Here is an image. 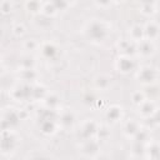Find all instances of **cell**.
<instances>
[{"label":"cell","mask_w":160,"mask_h":160,"mask_svg":"<svg viewBox=\"0 0 160 160\" xmlns=\"http://www.w3.org/2000/svg\"><path fill=\"white\" fill-rule=\"evenodd\" d=\"M86 36L94 41V42H101L106 39L108 36V28L102 21L99 20H94L88 24L86 29H85Z\"/></svg>","instance_id":"1"},{"label":"cell","mask_w":160,"mask_h":160,"mask_svg":"<svg viewBox=\"0 0 160 160\" xmlns=\"http://www.w3.org/2000/svg\"><path fill=\"white\" fill-rule=\"evenodd\" d=\"M116 68L119 69V71H121V72H124V74L130 72V71L134 69L132 59L129 58L128 55H124V56L119 58L118 61H116Z\"/></svg>","instance_id":"2"},{"label":"cell","mask_w":160,"mask_h":160,"mask_svg":"<svg viewBox=\"0 0 160 160\" xmlns=\"http://www.w3.org/2000/svg\"><path fill=\"white\" fill-rule=\"evenodd\" d=\"M138 78H139L141 81H144V82H151V81H154V79L156 78V72H155V70L151 69V68H144V69H141V70L139 71Z\"/></svg>","instance_id":"3"},{"label":"cell","mask_w":160,"mask_h":160,"mask_svg":"<svg viewBox=\"0 0 160 160\" xmlns=\"http://www.w3.org/2000/svg\"><path fill=\"white\" fill-rule=\"evenodd\" d=\"M155 50V46L152 44L151 40H140V44H139V52L144 56H149L150 54H152Z\"/></svg>","instance_id":"4"},{"label":"cell","mask_w":160,"mask_h":160,"mask_svg":"<svg viewBox=\"0 0 160 160\" xmlns=\"http://www.w3.org/2000/svg\"><path fill=\"white\" fill-rule=\"evenodd\" d=\"M129 35H130V39H131L132 41H140V40H142L144 30H142V28H141L140 25H135V26L131 28Z\"/></svg>","instance_id":"5"},{"label":"cell","mask_w":160,"mask_h":160,"mask_svg":"<svg viewBox=\"0 0 160 160\" xmlns=\"http://www.w3.org/2000/svg\"><path fill=\"white\" fill-rule=\"evenodd\" d=\"M121 115H122V111H121V109H120L119 106H111V108L108 110V112H106V116H108L111 121H118V120L121 118Z\"/></svg>","instance_id":"6"},{"label":"cell","mask_w":160,"mask_h":160,"mask_svg":"<svg viewBox=\"0 0 160 160\" xmlns=\"http://www.w3.org/2000/svg\"><path fill=\"white\" fill-rule=\"evenodd\" d=\"M124 129H125V134H126L128 136H134V135H136V134L139 132V130H140L138 122H135V121H132V120L128 121Z\"/></svg>","instance_id":"7"},{"label":"cell","mask_w":160,"mask_h":160,"mask_svg":"<svg viewBox=\"0 0 160 160\" xmlns=\"http://www.w3.org/2000/svg\"><path fill=\"white\" fill-rule=\"evenodd\" d=\"M144 34L149 38V40H152V39H155L156 36H158V25L155 24V22H149L148 24V26H146V29L144 30Z\"/></svg>","instance_id":"8"},{"label":"cell","mask_w":160,"mask_h":160,"mask_svg":"<svg viewBox=\"0 0 160 160\" xmlns=\"http://www.w3.org/2000/svg\"><path fill=\"white\" fill-rule=\"evenodd\" d=\"M51 4L56 10H62L69 6V2L66 0H51Z\"/></svg>","instance_id":"9"},{"label":"cell","mask_w":160,"mask_h":160,"mask_svg":"<svg viewBox=\"0 0 160 160\" xmlns=\"http://www.w3.org/2000/svg\"><path fill=\"white\" fill-rule=\"evenodd\" d=\"M26 5H28V8H29L31 11H38V10L41 9V8H40V4H39L38 0H29Z\"/></svg>","instance_id":"10"},{"label":"cell","mask_w":160,"mask_h":160,"mask_svg":"<svg viewBox=\"0 0 160 160\" xmlns=\"http://www.w3.org/2000/svg\"><path fill=\"white\" fill-rule=\"evenodd\" d=\"M149 109H151V110H155V108H154V104H152L151 101H148V108H145L144 110H139V112H141V115H142V116H150L152 112H151V111H149Z\"/></svg>","instance_id":"11"},{"label":"cell","mask_w":160,"mask_h":160,"mask_svg":"<svg viewBox=\"0 0 160 160\" xmlns=\"http://www.w3.org/2000/svg\"><path fill=\"white\" fill-rule=\"evenodd\" d=\"M72 120H74V118H72V115H70V112H66L65 115L61 116V124H68V125H70V124L72 122Z\"/></svg>","instance_id":"12"},{"label":"cell","mask_w":160,"mask_h":160,"mask_svg":"<svg viewBox=\"0 0 160 160\" xmlns=\"http://www.w3.org/2000/svg\"><path fill=\"white\" fill-rule=\"evenodd\" d=\"M112 0H95V4L99 6V8H108L110 4H111Z\"/></svg>","instance_id":"13"},{"label":"cell","mask_w":160,"mask_h":160,"mask_svg":"<svg viewBox=\"0 0 160 160\" xmlns=\"http://www.w3.org/2000/svg\"><path fill=\"white\" fill-rule=\"evenodd\" d=\"M154 1H155V0H141V2H142L144 5H152Z\"/></svg>","instance_id":"14"},{"label":"cell","mask_w":160,"mask_h":160,"mask_svg":"<svg viewBox=\"0 0 160 160\" xmlns=\"http://www.w3.org/2000/svg\"><path fill=\"white\" fill-rule=\"evenodd\" d=\"M115 2H122V1H125V0H114Z\"/></svg>","instance_id":"15"}]
</instances>
